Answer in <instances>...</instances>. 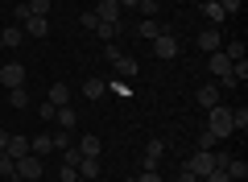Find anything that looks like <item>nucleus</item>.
Masks as SVG:
<instances>
[{"label": "nucleus", "mask_w": 248, "mask_h": 182, "mask_svg": "<svg viewBox=\"0 0 248 182\" xmlns=\"http://www.w3.org/2000/svg\"><path fill=\"white\" fill-rule=\"evenodd\" d=\"M207 66H211V75H228L232 70V58L223 50H215V54H207Z\"/></svg>", "instance_id": "nucleus-15"}, {"label": "nucleus", "mask_w": 248, "mask_h": 182, "mask_svg": "<svg viewBox=\"0 0 248 182\" xmlns=\"http://www.w3.org/2000/svg\"><path fill=\"white\" fill-rule=\"evenodd\" d=\"M215 145H219V137H215L211 129H203V132H199V149H215Z\"/></svg>", "instance_id": "nucleus-28"}, {"label": "nucleus", "mask_w": 248, "mask_h": 182, "mask_svg": "<svg viewBox=\"0 0 248 182\" xmlns=\"http://www.w3.org/2000/svg\"><path fill=\"white\" fill-rule=\"evenodd\" d=\"M50 104H54V108L71 104V83H50Z\"/></svg>", "instance_id": "nucleus-16"}, {"label": "nucleus", "mask_w": 248, "mask_h": 182, "mask_svg": "<svg viewBox=\"0 0 248 182\" xmlns=\"http://www.w3.org/2000/svg\"><path fill=\"white\" fill-rule=\"evenodd\" d=\"M195 99H199V108H215V104H219V87H215V83H203V87L195 91Z\"/></svg>", "instance_id": "nucleus-11"}, {"label": "nucleus", "mask_w": 248, "mask_h": 182, "mask_svg": "<svg viewBox=\"0 0 248 182\" xmlns=\"http://www.w3.org/2000/svg\"><path fill=\"white\" fill-rule=\"evenodd\" d=\"M75 170H79V178H99V170H104V165H99V157H79V162H75Z\"/></svg>", "instance_id": "nucleus-13"}, {"label": "nucleus", "mask_w": 248, "mask_h": 182, "mask_svg": "<svg viewBox=\"0 0 248 182\" xmlns=\"http://www.w3.org/2000/svg\"><path fill=\"white\" fill-rule=\"evenodd\" d=\"M137 9H141V13H145V17H149V21H153V17H157V9H161V4H157V0H141V4H137Z\"/></svg>", "instance_id": "nucleus-31"}, {"label": "nucleus", "mask_w": 248, "mask_h": 182, "mask_svg": "<svg viewBox=\"0 0 248 182\" xmlns=\"http://www.w3.org/2000/svg\"><path fill=\"white\" fill-rule=\"evenodd\" d=\"M21 29H25V37H46L50 33V17H29Z\"/></svg>", "instance_id": "nucleus-14"}, {"label": "nucleus", "mask_w": 248, "mask_h": 182, "mask_svg": "<svg viewBox=\"0 0 248 182\" xmlns=\"http://www.w3.org/2000/svg\"><path fill=\"white\" fill-rule=\"evenodd\" d=\"M17 4H25V0H17Z\"/></svg>", "instance_id": "nucleus-43"}, {"label": "nucleus", "mask_w": 248, "mask_h": 182, "mask_svg": "<svg viewBox=\"0 0 248 182\" xmlns=\"http://www.w3.org/2000/svg\"><path fill=\"white\" fill-rule=\"evenodd\" d=\"M9 104L17 108V112H25V108H29V91H25V87H13V91H9Z\"/></svg>", "instance_id": "nucleus-23"}, {"label": "nucleus", "mask_w": 248, "mask_h": 182, "mask_svg": "<svg viewBox=\"0 0 248 182\" xmlns=\"http://www.w3.org/2000/svg\"><path fill=\"white\" fill-rule=\"evenodd\" d=\"M91 13L99 17V25H120V13H124V9H120V0H99Z\"/></svg>", "instance_id": "nucleus-4"}, {"label": "nucleus", "mask_w": 248, "mask_h": 182, "mask_svg": "<svg viewBox=\"0 0 248 182\" xmlns=\"http://www.w3.org/2000/svg\"><path fill=\"white\" fill-rule=\"evenodd\" d=\"M236 87H240V79L232 75V70H228V75H219V91H236Z\"/></svg>", "instance_id": "nucleus-30"}, {"label": "nucleus", "mask_w": 248, "mask_h": 182, "mask_svg": "<svg viewBox=\"0 0 248 182\" xmlns=\"http://www.w3.org/2000/svg\"><path fill=\"white\" fill-rule=\"evenodd\" d=\"M75 178H79V170H75V165H66V162H62V170H58V182H75Z\"/></svg>", "instance_id": "nucleus-32"}, {"label": "nucleus", "mask_w": 248, "mask_h": 182, "mask_svg": "<svg viewBox=\"0 0 248 182\" xmlns=\"http://www.w3.org/2000/svg\"><path fill=\"white\" fill-rule=\"evenodd\" d=\"M21 42H25V29L21 25H4L0 29V46H4V50H17Z\"/></svg>", "instance_id": "nucleus-10"}, {"label": "nucleus", "mask_w": 248, "mask_h": 182, "mask_svg": "<svg viewBox=\"0 0 248 182\" xmlns=\"http://www.w3.org/2000/svg\"><path fill=\"white\" fill-rule=\"evenodd\" d=\"M232 75H236L240 83H244V79H248V58H240V62H232Z\"/></svg>", "instance_id": "nucleus-33"}, {"label": "nucleus", "mask_w": 248, "mask_h": 182, "mask_svg": "<svg viewBox=\"0 0 248 182\" xmlns=\"http://www.w3.org/2000/svg\"><path fill=\"white\" fill-rule=\"evenodd\" d=\"M137 33H141V37H149V42H153V37H157V33H166V29H161L157 21H149V17H145V21H141V29H137Z\"/></svg>", "instance_id": "nucleus-25"}, {"label": "nucleus", "mask_w": 248, "mask_h": 182, "mask_svg": "<svg viewBox=\"0 0 248 182\" xmlns=\"http://www.w3.org/2000/svg\"><path fill=\"white\" fill-rule=\"evenodd\" d=\"M203 13H207V21H211V25H219V21H228V13L219 9V0H203Z\"/></svg>", "instance_id": "nucleus-20"}, {"label": "nucleus", "mask_w": 248, "mask_h": 182, "mask_svg": "<svg viewBox=\"0 0 248 182\" xmlns=\"http://www.w3.org/2000/svg\"><path fill=\"white\" fill-rule=\"evenodd\" d=\"M17 178L21 182H42V157H33V153L17 157Z\"/></svg>", "instance_id": "nucleus-3"}, {"label": "nucleus", "mask_w": 248, "mask_h": 182, "mask_svg": "<svg viewBox=\"0 0 248 182\" xmlns=\"http://www.w3.org/2000/svg\"><path fill=\"white\" fill-rule=\"evenodd\" d=\"M223 54H228L232 62H240V58H244V42H232V46H223Z\"/></svg>", "instance_id": "nucleus-29"}, {"label": "nucleus", "mask_w": 248, "mask_h": 182, "mask_svg": "<svg viewBox=\"0 0 248 182\" xmlns=\"http://www.w3.org/2000/svg\"><path fill=\"white\" fill-rule=\"evenodd\" d=\"M9 137H13L9 129H0V149H9Z\"/></svg>", "instance_id": "nucleus-41"}, {"label": "nucleus", "mask_w": 248, "mask_h": 182, "mask_svg": "<svg viewBox=\"0 0 248 182\" xmlns=\"http://www.w3.org/2000/svg\"><path fill=\"white\" fill-rule=\"evenodd\" d=\"M33 17H50V0H25Z\"/></svg>", "instance_id": "nucleus-27"}, {"label": "nucleus", "mask_w": 248, "mask_h": 182, "mask_svg": "<svg viewBox=\"0 0 248 182\" xmlns=\"http://www.w3.org/2000/svg\"><path fill=\"white\" fill-rule=\"evenodd\" d=\"M75 149H79V157H99V153H104V141H99L95 132H87V137H79Z\"/></svg>", "instance_id": "nucleus-9"}, {"label": "nucleus", "mask_w": 248, "mask_h": 182, "mask_svg": "<svg viewBox=\"0 0 248 182\" xmlns=\"http://www.w3.org/2000/svg\"><path fill=\"white\" fill-rule=\"evenodd\" d=\"M178 182H199V178H195V174H190V170L182 165V170H178Z\"/></svg>", "instance_id": "nucleus-40"}, {"label": "nucleus", "mask_w": 248, "mask_h": 182, "mask_svg": "<svg viewBox=\"0 0 248 182\" xmlns=\"http://www.w3.org/2000/svg\"><path fill=\"white\" fill-rule=\"evenodd\" d=\"M161 157H166V141H161V137H153L149 145H145V157H141V170H157V165H161Z\"/></svg>", "instance_id": "nucleus-6"}, {"label": "nucleus", "mask_w": 248, "mask_h": 182, "mask_svg": "<svg viewBox=\"0 0 248 182\" xmlns=\"http://www.w3.org/2000/svg\"><path fill=\"white\" fill-rule=\"evenodd\" d=\"M29 17H33V13H29V4H17V25H25Z\"/></svg>", "instance_id": "nucleus-36"}, {"label": "nucleus", "mask_w": 248, "mask_h": 182, "mask_svg": "<svg viewBox=\"0 0 248 182\" xmlns=\"http://www.w3.org/2000/svg\"><path fill=\"white\" fill-rule=\"evenodd\" d=\"M108 91H116V96H133V91H128V83H124V79H116V83L108 87Z\"/></svg>", "instance_id": "nucleus-35"}, {"label": "nucleus", "mask_w": 248, "mask_h": 182, "mask_svg": "<svg viewBox=\"0 0 248 182\" xmlns=\"http://www.w3.org/2000/svg\"><path fill=\"white\" fill-rule=\"evenodd\" d=\"M54 116H58V108H54L50 99H46V104H42V120H54Z\"/></svg>", "instance_id": "nucleus-37"}, {"label": "nucleus", "mask_w": 248, "mask_h": 182, "mask_svg": "<svg viewBox=\"0 0 248 182\" xmlns=\"http://www.w3.org/2000/svg\"><path fill=\"white\" fill-rule=\"evenodd\" d=\"M137 182H161V174L157 170H141V178H137Z\"/></svg>", "instance_id": "nucleus-39"}, {"label": "nucleus", "mask_w": 248, "mask_h": 182, "mask_svg": "<svg viewBox=\"0 0 248 182\" xmlns=\"http://www.w3.org/2000/svg\"><path fill=\"white\" fill-rule=\"evenodd\" d=\"M29 153H33V157L54 153V141H50V132H37V137H29Z\"/></svg>", "instance_id": "nucleus-12"}, {"label": "nucleus", "mask_w": 248, "mask_h": 182, "mask_svg": "<svg viewBox=\"0 0 248 182\" xmlns=\"http://www.w3.org/2000/svg\"><path fill=\"white\" fill-rule=\"evenodd\" d=\"M186 170H190L199 182H203L211 170H219V153H211V149H195V153L186 157Z\"/></svg>", "instance_id": "nucleus-1"}, {"label": "nucleus", "mask_w": 248, "mask_h": 182, "mask_svg": "<svg viewBox=\"0 0 248 182\" xmlns=\"http://www.w3.org/2000/svg\"><path fill=\"white\" fill-rule=\"evenodd\" d=\"M4 153H9V157H25V153H29V137H17V132H13Z\"/></svg>", "instance_id": "nucleus-19"}, {"label": "nucleus", "mask_w": 248, "mask_h": 182, "mask_svg": "<svg viewBox=\"0 0 248 182\" xmlns=\"http://www.w3.org/2000/svg\"><path fill=\"white\" fill-rule=\"evenodd\" d=\"M79 25H83V29H95V25H99V17H95V13H83Z\"/></svg>", "instance_id": "nucleus-34"}, {"label": "nucleus", "mask_w": 248, "mask_h": 182, "mask_svg": "<svg viewBox=\"0 0 248 182\" xmlns=\"http://www.w3.org/2000/svg\"><path fill=\"white\" fill-rule=\"evenodd\" d=\"M203 182H232V178H228V174H223V170H211V174H207Z\"/></svg>", "instance_id": "nucleus-38"}, {"label": "nucleus", "mask_w": 248, "mask_h": 182, "mask_svg": "<svg viewBox=\"0 0 248 182\" xmlns=\"http://www.w3.org/2000/svg\"><path fill=\"white\" fill-rule=\"evenodd\" d=\"M199 50H203V54H215V50H223V33H219V29H203V33H199Z\"/></svg>", "instance_id": "nucleus-8"}, {"label": "nucleus", "mask_w": 248, "mask_h": 182, "mask_svg": "<svg viewBox=\"0 0 248 182\" xmlns=\"http://www.w3.org/2000/svg\"><path fill=\"white\" fill-rule=\"evenodd\" d=\"M104 91H108V83H104V79H87V83H83V96H87V99H99Z\"/></svg>", "instance_id": "nucleus-22"}, {"label": "nucleus", "mask_w": 248, "mask_h": 182, "mask_svg": "<svg viewBox=\"0 0 248 182\" xmlns=\"http://www.w3.org/2000/svg\"><path fill=\"white\" fill-rule=\"evenodd\" d=\"M178 50H182V46H178L174 33H157L153 37V54H157V58H178Z\"/></svg>", "instance_id": "nucleus-7"}, {"label": "nucleus", "mask_w": 248, "mask_h": 182, "mask_svg": "<svg viewBox=\"0 0 248 182\" xmlns=\"http://www.w3.org/2000/svg\"><path fill=\"white\" fill-rule=\"evenodd\" d=\"M207 129L215 132V137H228L232 132V108H223V104H215V108H207Z\"/></svg>", "instance_id": "nucleus-2"}, {"label": "nucleus", "mask_w": 248, "mask_h": 182, "mask_svg": "<svg viewBox=\"0 0 248 182\" xmlns=\"http://www.w3.org/2000/svg\"><path fill=\"white\" fill-rule=\"evenodd\" d=\"M112 66H116V75H120V79H133L137 70H141V66H137V58H128V54H120Z\"/></svg>", "instance_id": "nucleus-17"}, {"label": "nucleus", "mask_w": 248, "mask_h": 182, "mask_svg": "<svg viewBox=\"0 0 248 182\" xmlns=\"http://www.w3.org/2000/svg\"><path fill=\"white\" fill-rule=\"evenodd\" d=\"M54 120H58V129H66V132H71L75 124H79V116H75V108H71V104H62V108H58V116H54Z\"/></svg>", "instance_id": "nucleus-18"}, {"label": "nucleus", "mask_w": 248, "mask_h": 182, "mask_svg": "<svg viewBox=\"0 0 248 182\" xmlns=\"http://www.w3.org/2000/svg\"><path fill=\"white\" fill-rule=\"evenodd\" d=\"M50 141H54V149H58V153H66V149H71V132H66V129L50 132Z\"/></svg>", "instance_id": "nucleus-24"}, {"label": "nucleus", "mask_w": 248, "mask_h": 182, "mask_svg": "<svg viewBox=\"0 0 248 182\" xmlns=\"http://www.w3.org/2000/svg\"><path fill=\"white\" fill-rule=\"evenodd\" d=\"M0 178H17V157H9V153H4V149H0Z\"/></svg>", "instance_id": "nucleus-21"}, {"label": "nucleus", "mask_w": 248, "mask_h": 182, "mask_svg": "<svg viewBox=\"0 0 248 182\" xmlns=\"http://www.w3.org/2000/svg\"><path fill=\"white\" fill-rule=\"evenodd\" d=\"M137 4H141V0H120V9H137Z\"/></svg>", "instance_id": "nucleus-42"}, {"label": "nucleus", "mask_w": 248, "mask_h": 182, "mask_svg": "<svg viewBox=\"0 0 248 182\" xmlns=\"http://www.w3.org/2000/svg\"><path fill=\"white\" fill-rule=\"evenodd\" d=\"M232 129H248V108H232Z\"/></svg>", "instance_id": "nucleus-26"}, {"label": "nucleus", "mask_w": 248, "mask_h": 182, "mask_svg": "<svg viewBox=\"0 0 248 182\" xmlns=\"http://www.w3.org/2000/svg\"><path fill=\"white\" fill-rule=\"evenodd\" d=\"M0 87H25V66H21V62H4V66H0Z\"/></svg>", "instance_id": "nucleus-5"}]
</instances>
